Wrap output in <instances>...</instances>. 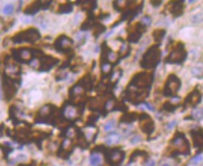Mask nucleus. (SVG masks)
<instances>
[{"mask_svg": "<svg viewBox=\"0 0 203 166\" xmlns=\"http://www.w3.org/2000/svg\"><path fill=\"white\" fill-rule=\"evenodd\" d=\"M39 38H40V34L38 30L35 28H30L17 34L15 36H13V42L16 44L24 43V42L33 43L36 41V40H38Z\"/></svg>", "mask_w": 203, "mask_h": 166, "instance_id": "f257e3e1", "label": "nucleus"}, {"mask_svg": "<svg viewBox=\"0 0 203 166\" xmlns=\"http://www.w3.org/2000/svg\"><path fill=\"white\" fill-rule=\"evenodd\" d=\"M158 60H160V50L157 47H153L144 54L143 58V65L150 68L158 63Z\"/></svg>", "mask_w": 203, "mask_h": 166, "instance_id": "f03ea898", "label": "nucleus"}, {"mask_svg": "<svg viewBox=\"0 0 203 166\" xmlns=\"http://www.w3.org/2000/svg\"><path fill=\"white\" fill-rule=\"evenodd\" d=\"M15 52L13 53L14 58L17 61H19V62H22V63H27L32 61L33 56H34L32 50L27 48H22V49L16 50L15 52Z\"/></svg>", "mask_w": 203, "mask_h": 166, "instance_id": "7ed1b4c3", "label": "nucleus"}, {"mask_svg": "<svg viewBox=\"0 0 203 166\" xmlns=\"http://www.w3.org/2000/svg\"><path fill=\"white\" fill-rule=\"evenodd\" d=\"M73 45V41L71 40L67 36H60L58 38V39L56 40L55 46L58 50H61V52H65V50H69Z\"/></svg>", "mask_w": 203, "mask_h": 166, "instance_id": "20e7f679", "label": "nucleus"}, {"mask_svg": "<svg viewBox=\"0 0 203 166\" xmlns=\"http://www.w3.org/2000/svg\"><path fill=\"white\" fill-rule=\"evenodd\" d=\"M179 81L178 79L174 75L171 76L170 79H168V83H167V93H173L175 91H177L178 88H179Z\"/></svg>", "mask_w": 203, "mask_h": 166, "instance_id": "39448f33", "label": "nucleus"}, {"mask_svg": "<svg viewBox=\"0 0 203 166\" xmlns=\"http://www.w3.org/2000/svg\"><path fill=\"white\" fill-rule=\"evenodd\" d=\"M150 82L149 75L147 74H141V75L134 77V85L137 87H144Z\"/></svg>", "mask_w": 203, "mask_h": 166, "instance_id": "423d86ee", "label": "nucleus"}, {"mask_svg": "<svg viewBox=\"0 0 203 166\" xmlns=\"http://www.w3.org/2000/svg\"><path fill=\"white\" fill-rule=\"evenodd\" d=\"M121 138V134H119L118 133H116V132H114V133H111L108 135H106V137L104 138V142H105L106 145H117L120 142Z\"/></svg>", "mask_w": 203, "mask_h": 166, "instance_id": "0eeeda50", "label": "nucleus"}, {"mask_svg": "<svg viewBox=\"0 0 203 166\" xmlns=\"http://www.w3.org/2000/svg\"><path fill=\"white\" fill-rule=\"evenodd\" d=\"M40 8H41V3L39 2V0L38 2H36H36H34L33 4L27 7L24 13L25 14H29V15H34L39 11Z\"/></svg>", "mask_w": 203, "mask_h": 166, "instance_id": "6e6552de", "label": "nucleus"}, {"mask_svg": "<svg viewBox=\"0 0 203 166\" xmlns=\"http://www.w3.org/2000/svg\"><path fill=\"white\" fill-rule=\"evenodd\" d=\"M123 159V153L118 149H115L111 152L110 154V160L112 162L115 163H117V162H120Z\"/></svg>", "mask_w": 203, "mask_h": 166, "instance_id": "1a4fd4ad", "label": "nucleus"}, {"mask_svg": "<svg viewBox=\"0 0 203 166\" xmlns=\"http://www.w3.org/2000/svg\"><path fill=\"white\" fill-rule=\"evenodd\" d=\"M183 58H184V53L181 52V50H175L171 52L169 59L172 60V62H177L179 60H183Z\"/></svg>", "mask_w": 203, "mask_h": 166, "instance_id": "9d476101", "label": "nucleus"}, {"mask_svg": "<svg viewBox=\"0 0 203 166\" xmlns=\"http://www.w3.org/2000/svg\"><path fill=\"white\" fill-rule=\"evenodd\" d=\"M64 115L67 118H74L76 117V110L73 106H67L64 110Z\"/></svg>", "mask_w": 203, "mask_h": 166, "instance_id": "9b49d317", "label": "nucleus"}, {"mask_svg": "<svg viewBox=\"0 0 203 166\" xmlns=\"http://www.w3.org/2000/svg\"><path fill=\"white\" fill-rule=\"evenodd\" d=\"M101 162H102V158H101V156L99 154H92V155H90V165L97 166V165L101 164Z\"/></svg>", "mask_w": 203, "mask_h": 166, "instance_id": "f8f14e48", "label": "nucleus"}, {"mask_svg": "<svg viewBox=\"0 0 203 166\" xmlns=\"http://www.w3.org/2000/svg\"><path fill=\"white\" fill-rule=\"evenodd\" d=\"M15 11V8H14V5L13 4H7L4 6V8L2 9V13L6 16H9V15H11L13 12Z\"/></svg>", "mask_w": 203, "mask_h": 166, "instance_id": "ddd939ff", "label": "nucleus"}, {"mask_svg": "<svg viewBox=\"0 0 203 166\" xmlns=\"http://www.w3.org/2000/svg\"><path fill=\"white\" fill-rule=\"evenodd\" d=\"M192 116H193V118H195V120H203V109H201V108H198V109L194 110V111H193V113H192Z\"/></svg>", "mask_w": 203, "mask_h": 166, "instance_id": "4468645a", "label": "nucleus"}, {"mask_svg": "<svg viewBox=\"0 0 203 166\" xmlns=\"http://www.w3.org/2000/svg\"><path fill=\"white\" fill-rule=\"evenodd\" d=\"M202 161H203V155L199 154V155L195 156L194 158L191 159V160H190V164L196 166V165H198L199 163H201Z\"/></svg>", "mask_w": 203, "mask_h": 166, "instance_id": "2eb2a0df", "label": "nucleus"}, {"mask_svg": "<svg viewBox=\"0 0 203 166\" xmlns=\"http://www.w3.org/2000/svg\"><path fill=\"white\" fill-rule=\"evenodd\" d=\"M115 126H116V121H115L114 120H108L105 124H104L103 129H104V131L105 132H111L112 130H114Z\"/></svg>", "mask_w": 203, "mask_h": 166, "instance_id": "dca6fc26", "label": "nucleus"}, {"mask_svg": "<svg viewBox=\"0 0 203 166\" xmlns=\"http://www.w3.org/2000/svg\"><path fill=\"white\" fill-rule=\"evenodd\" d=\"M128 5H129L128 0H116L115 1V6H116V8H117V9L126 8Z\"/></svg>", "mask_w": 203, "mask_h": 166, "instance_id": "f3484780", "label": "nucleus"}, {"mask_svg": "<svg viewBox=\"0 0 203 166\" xmlns=\"http://www.w3.org/2000/svg\"><path fill=\"white\" fill-rule=\"evenodd\" d=\"M192 74L195 77H199L203 74V66H195L192 69Z\"/></svg>", "mask_w": 203, "mask_h": 166, "instance_id": "a211bd4d", "label": "nucleus"}, {"mask_svg": "<svg viewBox=\"0 0 203 166\" xmlns=\"http://www.w3.org/2000/svg\"><path fill=\"white\" fill-rule=\"evenodd\" d=\"M142 22L144 25H149L151 23V18L149 16H144L143 19H142Z\"/></svg>", "mask_w": 203, "mask_h": 166, "instance_id": "6ab92c4d", "label": "nucleus"}, {"mask_svg": "<svg viewBox=\"0 0 203 166\" xmlns=\"http://www.w3.org/2000/svg\"><path fill=\"white\" fill-rule=\"evenodd\" d=\"M141 139H142L141 136H139V135H135V136H133L132 138H131L130 143L131 144H137L141 141Z\"/></svg>", "mask_w": 203, "mask_h": 166, "instance_id": "aec40b11", "label": "nucleus"}, {"mask_svg": "<svg viewBox=\"0 0 203 166\" xmlns=\"http://www.w3.org/2000/svg\"><path fill=\"white\" fill-rule=\"evenodd\" d=\"M110 68H111V66L109 65L108 63H105L104 65L103 66V72L104 73H108L110 71Z\"/></svg>", "mask_w": 203, "mask_h": 166, "instance_id": "412c9836", "label": "nucleus"}, {"mask_svg": "<svg viewBox=\"0 0 203 166\" xmlns=\"http://www.w3.org/2000/svg\"><path fill=\"white\" fill-rule=\"evenodd\" d=\"M175 125H176V121H171V123L168 124V130H171V129L173 128Z\"/></svg>", "mask_w": 203, "mask_h": 166, "instance_id": "4be33fe9", "label": "nucleus"}, {"mask_svg": "<svg viewBox=\"0 0 203 166\" xmlns=\"http://www.w3.org/2000/svg\"><path fill=\"white\" fill-rule=\"evenodd\" d=\"M155 165H156V161L154 160H149L146 163V166H155Z\"/></svg>", "mask_w": 203, "mask_h": 166, "instance_id": "5701e85b", "label": "nucleus"}, {"mask_svg": "<svg viewBox=\"0 0 203 166\" xmlns=\"http://www.w3.org/2000/svg\"><path fill=\"white\" fill-rule=\"evenodd\" d=\"M3 97V90H2V83L1 80H0V99Z\"/></svg>", "mask_w": 203, "mask_h": 166, "instance_id": "b1692460", "label": "nucleus"}, {"mask_svg": "<svg viewBox=\"0 0 203 166\" xmlns=\"http://www.w3.org/2000/svg\"><path fill=\"white\" fill-rule=\"evenodd\" d=\"M22 0H20V7H21V5H22Z\"/></svg>", "mask_w": 203, "mask_h": 166, "instance_id": "393cba45", "label": "nucleus"}, {"mask_svg": "<svg viewBox=\"0 0 203 166\" xmlns=\"http://www.w3.org/2000/svg\"><path fill=\"white\" fill-rule=\"evenodd\" d=\"M162 166H170V165H169V164H163Z\"/></svg>", "mask_w": 203, "mask_h": 166, "instance_id": "a878e982", "label": "nucleus"}, {"mask_svg": "<svg viewBox=\"0 0 203 166\" xmlns=\"http://www.w3.org/2000/svg\"><path fill=\"white\" fill-rule=\"evenodd\" d=\"M189 2H190V3H193V2H194V0H190V1H189Z\"/></svg>", "mask_w": 203, "mask_h": 166, "instance_id": "bb28decb", "label": "nucleus"}, {"mask_svg": "<svg viewBox=\"0 0 203 166\" xmlns=\"http://www.w3.org/2000/svg\"><path fill=\"white\" fill-rule=\"evenodd\" d=\"M97 166H103V165H102V164H99V165H97Z\"/></svg>", "mask_w": 203, "mask_h": 166, "instance_id": "cd10ccee", "label": "nucleus"}, {"mask_svg": "<svg viewBox=\"0 0 203 166\" xmlns=\"http://www.w3.org/2000/svg\"><path fill=\"white\" fill-rule=\"evenodd\" d=\"M21 166H25V165H21Z\"/></svg>", "mask_w": 203, "mask_h": 166, "instance_id": "c85d7f7f", "label": "nucleus"}, {"mask_svg": "<svg viewBox=\"0 0 203 166\" xmlns=\"http://www.w3.org/2000/svg\"><path fill=\"white\" fill-rule=\"evenodd\" d=\"M0 66H1V65H0Z\"/></svg>", "mask_w": 203, "mask_h": 166, "instance_id": "c756f323", "label": "nucleus"}]
</instances>
